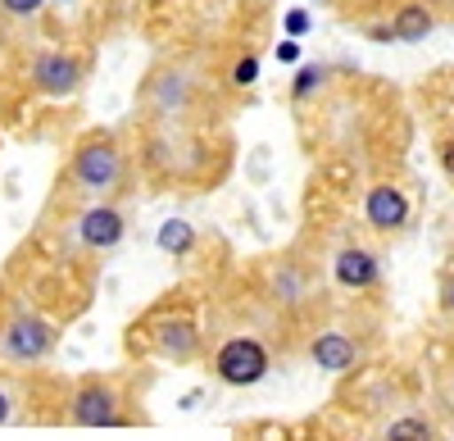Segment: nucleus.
Masks as SVG:
<instances>
[{
  "mask_svg": "<svg viewBox=\"0 0 454 441\" xmlns=\"http://www.w3.org/2000/svg\"><path fill=\"white\" fill-rule=\"evenodd\" d=\"M254 296L282 319H300L323 296V269L305 250L269 255V260H259V269H254Z\"/></svg>",
  "mask_w": 454,
  "mask_h": 441,
  "instance_id": "nucleus-9",
  "label": "nucleus"
},
{
  "mask_svg": "<svg viewBox=\"0 0 454 441\" xmlns=\"http://www.w3.org/2000/svg\"><path fill=\"white\" fill-rule=\"evenodd\" d=\"M327 278L336 291H346V296H377L387 282V264H382V255H377L368 241H355L346 237L336 250H332V260H327Z\"/></svg>",
  "mask_w": 454,
  "mask_h": 441,
  "instance_id": "nucleus-11",
  "label": "nucleus"
},
{
  "mask_svg": "<svg viewBox=\"0 0 454 441\" xmlns=\"http://www.w3.org/2000/svg\"><path fill=\"white\" fill-rule=\"evenodd\" d=\"M436 310H441V319L454 323V264L441 269V282H436Z\"/></svg>",
  "mask_w": 454,
  "mask_h": 441,
  "instance_id": "nucleus-19",
  "label": "nucleus"
},
{
  "mask_svg": "<svg viewBox=\"0 0 454 441\" xmlns=\"http://www.w3.org/2000/svg\"><path fill=\"white\" fill-rule=\"evenodd\" d=\"M372 346H377V333L364 319H327L305 337V355L323 374H355L372 355Z\"/></svg>",
  "mask_w": 454,
  "mask_h": 441,
  "instance_id": "nucleus-10",
  "label": "nucleus"
},
{
  "mask_svg": "<svg viewBox=\"0 0 454 441\" xmlns=\"http://www.w3.org/2000/svg\"><path fill=\"white\" fill-rule=\"evenodd\" d=\"M359 214H364V228L382 241H395L413 228V196L400 187L395 177H377L372 187L364 192L359 201Z\"/></svg>",
  "mask_w": 454,
  "mask_h": 441,
  "instance_id": "nucleus-12",
  "label": "nucleus"
},
{
  "mask_svg": "<svg viewBox=\"0 0 454 441\" xmlns=\"http://www.w3.org/2000/svg\"><path fill=\"white\" fill-rule=\"evenodd\" d=\"M137 141L119 128H87L73 137L59 164L51 205H87V201H128L137 192Z\"/></svg>",
  "mask_w": 454,
  "mask_h": 441,
  "instance_id": "nucleus-2",
  "label": "nucleus"
},
{
  "mask_svg": "<svg viewBox=\"0 0 454 441\" xmlns=\"http://www.w3.org/2000/svg\"><path fill=\"white\" fill-rule=\"evenodd\" d=\"M391 42H427V36L436 32V10L427 5V0H400V5L391 10Z\"/></svg>",
  "mask_w": 454,
  "mask_h": 441,
  "instance_id": "nucleus-14",
  "label": "nucleus"
},
{
  "mask_svg": "<svg viewBox=\"0 0 454 441\" xmlns=\"http://www.w3.org/2000/svg\"><path fill=\"white\" fill-rule=\"evenodd\" d=\"M59 350V323L19 291H0V369L32 374Z\"/></svg>",
  "mask_w": 454,
  "mask_h": 441,
  "instance_id": "nucleus-7",
  "label": "nucleus"
},
{
  "mask_svg": "<svg viewBox=\"0 0 454 441\" xmlns=\"http://www.w3.org/2000/svg\"><path fill=\"white\" fill-rule=\"evenodd\" d=\"M441 410H445V414L454 419V369H450V374L441 378Z\"/></svg>",
  "mask_w": 454,
  "mask_h": 441,
  "instance_id": "nucleus-23",
  "label": "nucleus"
},
{
  "mask_svg": "<svg viewBox=\"0 0 454 441\" xmlns=\"http://www.w3.org/2000/svg\"><path fill=\"white\" fill-rule=\"evenodd\" d=\"M91 78V51L73 42H32L19 51V83L27 96L73 100Z\"/></svg>",
  "mask_w": 454,
  "mask_h": 441,
  "instance_id": "nucleus-8",
  "label": "nucleus"
},
{
  "mask_svg": "<svg viewBox=\"0 0 454 441\" xmlns=\"http://www.w3.org/2000/svg\"><path fill=\"white\" fill-rule=\"evenodd\" d=\"M10 423H23V382L10 369H0V428Z\"/></svg>",
  "mask_w": 454,
  "mask_h": 441,
  "instance_id": "nucleus-17",
  "label": "nucleus"
},
{
  "mask_svg": "<svg viewBox=\"0 0 454 441\" xmlns=\"http://www.w3.org/2000/svg\"><path fill=\"white\" fill-rule=\"evenodd\" d=\"M51 0H0V23L5 28H27V23H42L46 19Z\"/></svg>",
  "mask_w": 454,
  "mask_h": 441,
  "instance_id": "nucleus-18",
  "label": "nucleus"
},
{
  "mask_svg": "<svg viewBox=\"0 0 454 441\" xmlns=\"http://www.w3.org/2000/svg\"><path fill=\"white\" fill-rule=\"evenodd\" d=\"M209 105V64L192 51L160 55L137 83V123H205Z\"/></svg>",
  "mask_w": 454,
  "mask_h": 441,
  "instance_id": "nucleus-3",
  "label": "nucleus"
},
{
  "mask_svg": "<svg viewBox=\"0 0 454 441\" xmlns=\"http://www.w3.org/2000/svg\"><path fill=\"white\" fill-rule=\"evenodd\" d=\"M286 32H291V42H295V36H305L309 32V14L305 10H291L286 14Z\"/></svg>",
  "mask_w": 454,
  "mask_h": 441,
  "instance_id": "nucleus-22",
  "label": "nucleus"
},
{
  "mask_svg": "<svg viewBox=\"0 0 454 441\" xmlns=\"http://www.w3.org/2000/svg\"><path fill=\"white\" fill-rule=\"evenodd\" d=\"M436 160H441V173L454 182V137H441L436 141Z\"/></svg>",
  "mask_w": 454,
  "mask_h": 441,
  "instance_id": "nucleus-21",
  "label": "nucleus"
},
{
  "mask_svg": "<svg viewBox=\"0 0 454 441\" xmlns=\"http://www.w3.org/2000/svg\"><path fill=\"white\" fill-rule=\"evenodd\" d=\"M137 378L145 374H82L64 391L59 419L68 428H132L150 423L141 400H137Z\"/></svg>",
  "mask_w": 454,
  "mask_h": 441,
  "instance_id": "nucleus-5",
  "label": "nucleus"
},
{
  "mask_svg": "<svg viewBox=\"0 0 454 441\" xmlns=\"http://www.w3.org/2000/svg\"><path fill=\"white\" fill-rule=\"evenodd\" d=\"M372 441H445V423H441V414H432L423 406H404L377 423Z\"/></svg>",
  "mask_w": 454,
  "mask_h": 441,
  "instance_id": "nucleus-13",
  "label": "nucleus"
},
{
  "mask_svg": "<svg viewBox=\"0 0 454 441\" xmlns=\"http://www.w3.org/2000/svg\"><path fill=\"white\" fill-rule=\"evenodd\" d=\"M223 132L209 123H137V169L160 192H200L214 187L227 169V146L214 151Z\"/></svg>",
  "mask_w": 454,
  "mask_h": 441,
  "instance_id": "nucleus-1",
  "label": "nucleus"
},
{
  "mask_svg": "<svg viewBox=\"0 0 454 441\" xmlns=\"http://www.w3.org/2000/svg\"><path fill=\"white\" fill-rule=\"evenodd\" d=\"M209 350V333L200 310L186 296H164L128 327V355L160 359V364H196Z\"/></svg>",
  "mask_w": 454,
  "mask_h": 441,
  "instance_id": "nucleus-4",
  "label": "nucleus"
},
{
  "mask_svg": "<svg viewBox=\"0 0 454 441\" xmlns=\"http://www.w3.org/2000/svg\"><path fill=\"white\" fill-rule=\"evenodd\" d=\"M278 59H282V64H295V59H300V46H295V42H282V46H278Z\"/></svg>",
  "mask_w": 454,
  "mask_h": 441,
  "instance_id": "nucleus-24",
  "label": "nucleus"
},
{
  "mask_svg": "<svg viewBox=\"0 0 454 441\" xmlns=\"http://www.w3.org/2000/svg\"><path fill=\"white\" fill-rule=\"evenodd\" d=\"M155 246L164 255H173V260H192V250L200 246V232L186 224V218H164L160 232H155Z\"/></svg>",
  "mask_w": 454,
  "mask_h": 441,
  "instance_id": "nucleus-15",
  "label": "nucleus"
},
{
  "mask_svg": "<svg viewBox=\"0 0 454 441\" xmlns=\"http://www.w3.org/2000/svg\"><path fill=\"white\" fill-rule=\"evenodd\" d=\"M346 441H372V437H346Z\"/></svg>",
  "mask_w": 454,
  "mask_h": 441,
  "instance_id": "nucleus-25",
  "label": "nucleus"
},
{
  "mask_svg": "<svg viewBox=\"0 0 454 441\" xmlns=\"http://www.w3.org/2000/svg\"><path fill=\"white\" fill-rule=\"evenodd\" d=\"M205 369L218 387H232V391H246V387H259L263 378H273L278 369V346H273V333L263 323H232L223 327L218 337H209V350H205Z\"/></svg>",
  "mask_w": 454,
  "mask_h": 441,
  "instance_id": "nucleus-6",
  "label": "nucleus"
},
{
  "mask_svg": "<svg viewBox=\"0 0 454 441\" xmlns=\"http://www.w3.org/2000/svg\"><path fill=\"white\" fill-rule=\"evenodd\" d=\"M254 78H259V55H254V51L237 55V64H232V87H254Z\"/></svg>",
  "mask_w": 454,
  "mask_h": 441,
  "instance_id": "nucleus-20",
  "label": "nucleus"
},
{
  "mask_svg": "<svg viewBox=\"0 0 454 441\" xmlns=\"http://www.w3.org/2000/svg\"><path fill=\"white\" fill-rule=\"evenodd\" d=\"M327 83H332V64H300L286 96H291V105H309L327 91Z\"/></svg>",
  "mask_w": 454,
  "mask_h": 441,
  "instance_id": "nucleus-16",
  "label": "nucleus"
}]
</instances>
